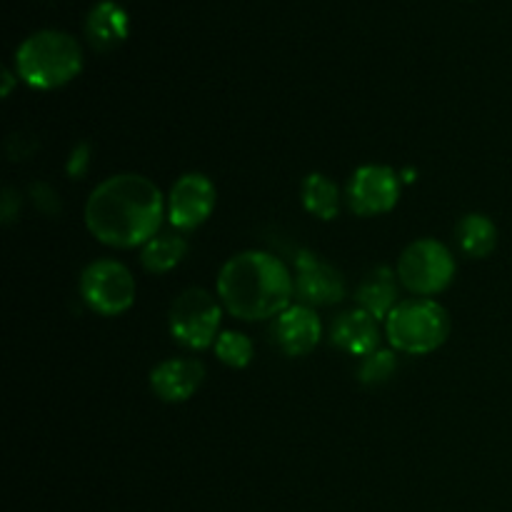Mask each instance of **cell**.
<instances>
[{"instance_id":"cell-15","label":"cell","mask_w":512,"mask_h":512,"mask_svg":"<svg viewBox=\"0 0 512 512\" xmlns=\"http://www.w3.org/2000/svg\"><path fill=\"white\" fill-rule=\"evenodd\" d=\"M130 33V18L115 0H100L85 18V35L95 50H113Z\"/></svg>"},{"instance_id":"cell-12","label":"cell","mask_w":512,"mask_h":512,"mask_svg":"<svg viewBox=\"0 0 512 512\" xmlns=\"http://www.w3.org/2000/svg\"><path fill=\"white\" fill-rule=\"evenodd\" d=\"M205 380V365L195 358H168L150 373V388L165 403H185Z\"/></svg>"},{"instance_id":"cell-24","label":"cell","mask_w":512,"mask_h":512,"mask_svg":"<svg viewBox=\"0 0 512 512\" xmlns=\"http://www.w3.org/2000/svg\"><path fill=\"white\" fill-rule=\"evenodd\" d=\"M13 85H15V75H13V70L5 68V70H3V98H8L10 90H13Z\"/></svg>"},{"instance_id":"cell-14","label":"cell","mask_w":512,"mask_h":512,"mask_svg":"<svg viewBox=\"0 0 512 512\" xmlns=\"http://www.w3.org/2000/svg\"><path fill=\"white\" fill-rule=\"evenodd\" d=\"M398 288V270H390L388 265H380V268L370 270L363 283H360V288L355 290V303L365 313L373 315L375 320H388L395 305L400 303Z\"/></svg>"},{"instance_id":"cell-1","label":"cell","mask_w":512,"mask_h":512,"mask_svg":"<svg viewBox=\"0 0 512 512\" xmlns=\"http://www.w3.org/2000/svg\"><path fill=\"white\" fill-rule=\"evenodd\" d=\"M165 205L160 188L145 175H110L90 193L85 225L98 243L110 248H143L160 233Z\"/></svg>"},{"instance_id":"cell-3","label":"cell","mask_w":512,"mask_h":512,"mask_svg":"<svg viewBox=\"0 0 512 512\" xmlns=\"http://www.w3.org/2000/svg\"><path fill=\"white\" fill-rule=\"evenodd\" d=\"M83 70V50L70 33L45 28L30 33L15 50V73L38 90L68 85Z\"/></svg>"},{"instance_id":"cell-20","label":"cell","mask_w":512,"mask_h":512,"mask_svg":"<svg viewBox=\"0 0 512 512\" xmlns=\"http://www.w3.org/2000/svg\"><path fill=\"white\" fill-rule=\"evenodd\" d=\"M398 370V358H395L393 350L378 348L370 355L360 358L358 365V380L368 388H378V385H385Z\"/></svg>"},{"instance_id":"cell-6","label":"cell","mask_w":512,"mask_h":512,"mask_svg":"<svg viewBox=\"0 0 512 512\" xmlns=\"http://www.w3.org/2000/svg\"><path fill=\"white\" fill-rule=\"evenodd\" d=\"M223 320L218 298L203 288H188L173 300L168 313V328L175 343L188 350H205L215 345Z\"/></svg>"},{"instance_id":"cell-2","label":"cell","mask_w":512,"mask_h":512,"mask_svg":"<svg viewBox=\"0 0 512 512\" xmlns=\"http://www.w3.org/2000/svg\"><path fill=\"white\" fill-rule=\"evenodd\" d=\"M293 293L295 278L288 265L263 250L233 255L218 273L220 303L245 323L278 318L293 305Z\"/></svg>"},{"instance_id":"cell-13","label":"cell","mask_w":512,"mask_h":512,"mask_svg":"<svg viewBox=\"0 0 512 512\" xmlns=\"http://www.w3.org/2000/svg\"><path fill=\"white\" fill-rule=\"evenodd\" d=\"M380 320H375L373 315L365 313L363 308L345 310L343 315H338L330 330V343L335 348H340L343 353L355 355V358H365L373 350H378L380 343Z\"/></svg>"},{"instance_id":"cell-23","label":"cell","mask_w":512,"mask_h":512,"mask_svg":"<svg viewBox=\"0 0 512 512\" xmlns=\"http://www.w3.org/2000/svg\"><path fill=\"white\" fill-rule=\"evenodd\" d=\"M18 208H20V198H18V193H15V190H5L3 193V220L5 223H13V218H15V213H18Z\"/></svg>"},{"instance_id":"cell-11","label":"cell","mask_w":512,"mask_h":512,"mask_svg":"<svg viewBox=\"0 0 512 512\" xmlns=\"http://www.w3.org/2000/svg\"><path fill=\"white\" fill-rule=\"evenodd\" d=\"M320 335H323V325H320L318 313L303 303L290 305L273 323L275 343L288 358H303L313 353L320 343Z\"/></svg>"},{"instance_id":"cell-7","label":"cell","mask_w":512,"mask_h":512,"mask_svg":"<svg viewBox=\"0 0 512 512\" xmlns=\"http://www.w3.org/2000/svg\"><path fill=\"white\" fill-rule=\"evenodd\" d=\"M80 298L93 313L115 318L135 303V278L120 260H95L80 275Z\"/></svg>"},{"instance_id":"cell-5","label":"cell","mask_w":512,"mask_h":512,"mask_svg":"<svg viewBox=\"0 0 512 512\" xmlns=\"http://www.w3.org/2000/svg\"><path fill=\"white\" fill-rule=\"evenodd\" d=\"M455 278V258L440 240L420 238L398 258V280L418 298H430L450 288Z\"/></svg>"},{"instance_id":"cell-19","label":"cell","mask_w":512,"mask_h":512,"mask_svg":"<svg viewBox=\"0 0 512 512\" xmlns=\"http://www.w3.org/2000/svg\"><path fill=\"white\" fill-rule=\"evenodd\" d=\"M215 355H218L220 363H225L228 368L243 370L253 363V340L245 333H238V330H223L215 340Z\"/></svg>"},{"instance_id":"cell-8","label":"cell","mask_w":512,"mask_h":512,"mask_svg":"<svg viewBox=\"0 0 512 512\" xmlns=\"http://www.w3.org/2000/svg\"><path fill=\"white\" fill-rule=\"evenodd\" d=\"M345 198L360 218L390 213L400 200V175L390 165H360L350 178Z\"/></svg>"},{"instance_id":"cell-4","label":"cell","mask_w":512,"mask_h":512,"mask_svg":"<svg viewBox=\"0 0 512 512\" xmlns=\"http://www.w3.org/2000/svg\"><path fill=\"white\" fill-rule=\"evenodd\" d=\"M385 335L393 350L405 355H428L448 340V310L433 298L400 300L385 320Z\"/></svg>"},{"instance_id":"cell-21","label":"cell","mask_w":512,"mask_h":512,"mask_svg":"<svg viewBox=\"0 0 512 512\" xmlns=\"http://www.w3.org/2000/svg\"><path fill=\"white\" fill-rule=\"evenodd\" d=\"M33 198H35V208H40L43 213L53 215L55 210H58V200H55V193L50 185L45 183L33 185Z\"/></svg>"},{"instance_id":"cell-22","label":"cell","mask_w":512,"mask_h":512,"mask_svg":"<svg viewBox=\"0 0 512 512\" xmlns=\"http://www.w3.org/2000/svg\"><path fill=\"white\" fill-rule=\"evenodd\" d=\"M88 163H90V148L85 143L75 145L73 155H70L68 160V173L73 175V178H80V175H85V170H88Z\"/></svg>"},{"instance_id":"cell-16","label":"cell","mask_w":512,"mask_h":512,"mask_svg":"<svg viewBox=\"0 0 512 512\" xmlns=\"http://www.w3.org/2000/svg\"><path fill=\"white\" fill-rule=\"evenodd\" d=\"M188 255V240L180 233H158L140 248V265L150 275H165Z\"/></svg>"},{"instance_id":"cell-18","label":"cell","mask_w":512,"mask_h":512,"mask_svg":"<svg viewBox=\"0 0 512 512\" xmlns=\"http://www.w3.org/2000/svg\"><path fill=\"white\" fill-rule=\"evenodd\" d=\"M303 208L318 220H333L340 213V188L323 173H310L300 185Z\"/></svg>"},{"instance_id":"cell-17","label":"cell","mask_w":512,"mask_h":512,"mask_svg":"<svg viewBox=\"0 0 512 512\" xmlns=\"http://www.w3.org/2000/svg\"><path fill=\"white\" fill-rule=\"evenodd\" d=\"M455 238H458L460 250L468 258H488L498 245V225L483 213H468L460 218L458 228H455Z\"/></svg>"},{"instance_id":"cell-10","label":"cell","mask_w":512,"mask_h":512,"mask_svg":"<svg viewBox=\"0 0 512 512\" xmlns=\"http://www.w3.org/2000/svg\"><path fill=\"white\" fill-rule=\"evenodd\" d=\"M295 293L310 308H328L345 298V280L340 270L325 263L313 250L300 248L295 253Z\"/></svg>"},{"instance_id":"cell-9","label":"cell","mask_w":512,"mask_h":512,"mask_svg":"<svg viewBox=\"0 0 512 512\" xmlns=\"http://www.w3.org/2000/svg\"><path fill=\"white\" fill-rule=\"evenodd\" d=\"M215 200H218V193H215L213 180L203 173H188L175 180L168 205H165V218L180 233L195 230L213 215Z\"/></svg>"}]
</instances>
